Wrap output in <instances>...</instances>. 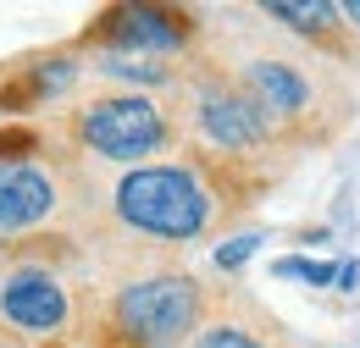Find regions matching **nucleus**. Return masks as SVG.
I'll list each match as a JSON object with an SVG mask.
<instances>
[{
    "label": "nucleus",
    "mask_w": 360,
    "mask_h": 348,
    "mask_svg": "<svg viewBox=\"0 0 360 348\" xmlns=\"http://www.w3.org/2000/svg\"><path fill=\"white\" fill-rule=\"evenodd\" d=\"M100 39L111 44V55H139V50H183L188 44V17L167 6H122L105 11Z\"/></svg>",
    "instance_id": "6"
},
{
    "label": "nucleus",
    "mask_w": 360,
    "mask_h": 348,
    "mask_svg": "<svg viewBox=\"0 0 360 348\" xmlns=\"http://www.w3.org/2000/svg\"><path fill=\"white\" fill-rule=\"evenodd\" d=\"M72 128H78V138L89 144L94 155L122 161V166H134L144 155L167 149V138H172L161 105L144 100V94H105V100H89Z\"/></svg>",
    "instance_id": "2"
},
{
    "label": "nucleus",
    "mask_w": 360,
    "mask_h": 348,
    "mask_svg": "<svg viewBox=\"0 0 360 348\" xmlns=\"http://www.w3.org/2000/svg\"><path fill=\"white\" fill-rule=\"evenodd\" d=\"M0 315L34 337H50L67 326V288L50 276L45 265H17L0 276Z\"/></svg>",
    "instance_id": "4"
},
{
    "label": "nucleus",
    "mask_w": 360,
    "mask_h": 348,
    "mask_svg": "<svg viewBox=\"0 0 360 348\" xmlns=\"http://www.w3.org/2000/svg\"><path fill=\"white\" fill-rule=\"evenodd\" d=\"M244 94L266 111V122H271V116H294V111L311 100V83H305L288 61H250V67H244Z\"/></svg>",
    "instance_id": "8"
},
{
    "label": "nucleus",
    "mask_w": 360,
    "mask_h": 348,
    "mask_svg": "<svg viewBox=\"0 0 360 348\" xmlns=\"http://www.w3.org/2000/svg\"><path fill=\"white\" fill-rule=\"evenodd\" d=\"M61 188L34 161H0V232H28L56 216Z\"/></svg>",
    "instance_id": "5"
},
{
    "label": "nucleus",
    "mask_w": 360,
    "mask_h": 348,
    "mask_svg": "<svg viewBox=\"0 0 360 348\" xmlns=\"http://www.w3.org/2000/svg\"><path fill=\"white\" fill-rule=\"evenodd\" d=\"M194 122H200V133H205L211 144H222V149H250V144L266 138V111H261L250 94H238V88L200 94Z\"/></svg>",
    "instance_id": "7"
},
{
    "label": "nucleus",
    "mask_w": 360,
    "mask_h": 348,
    "mask_svg": "<svg viewBox=\"0 0 360 348\" xmlns=\"http://www.w3.org/2000/svg\"><path fill=\"white\" fill-rule=\"evenodd\" d=\"M200 348H261L250 332H238V326H211L205 337H200Z\"/></svg>",
    "instance_id": "12"
},
{
    "label": "nucleus",
    "mask_w": 360,
    "mask_h": 348,
    "mask_svg": "<svg viewBox=\"0 0 360 348\" xmlns=\"http://www.w3.org/2000/svg\"><path fill=\"white\" fill-rule=\"evenodd\" d=\"M338 17H349V22H360V0H349V6H338Z\"/></svg>",
    "instance_id": "15"
},
{
    "label": "nucleus",
    "mask_w": 360,
    "mask_h": 348,
    "mask_svg": "<svg viewBox=\"0 0 360 348\" xmlns=\"http://www.w3.org/2000/svg\"><path fill=\"white\" fill-rule=\"evenodd\" d=\"M100 72H117V78H134V83H161V78H167L155 61H134V55H105Z\"/></svg>",
    "instance_id": "10"
},
{
    "label": "nucleus",
    "mask_w": 360,
    "mask_h": 348,
    "mask_svg": "<svg viewBox=\"0 0 360 348\" xmlns=\"http://www.w3.org/2000/svg\"><path fill=\"white\" fill-rule=\"evenodd\" d=\"M277 276H300V282L327 288V282H338V265H321V260H277Z\"/></svg>",
    "instance_id": "11"
},
{
    "label": "nucleus",
    "mask_w": 360,
    "mask_h": 348,
    "mask_svg": "<svg viewBox=\"0 0 360 348\" xmlns=\"http://www.w3.org/2000/svg\"><path fill=\"white\" fill-rule=\"evenodd\" d=\"M111 205H117L122 227L150 232V238H172V243L200 238L211 221V194L188 166H134L117 182Z\"/></svg>",
    "instance_id": "1"
},
{
    "label": "nucleus",
    "mask_w": 360,
    "mask_h": 348,
    "mask_svg": "<svg viewBox=\"0 0 360 348\" xmlns=\"http://www.w3.org/2000/svg\"><path fill=\"white\" fill-rule=\"evenodd\" d=\"M266 17L288 22L294 34H327V28H333V17H338V6H321V0H311V6H300V0H271Z\"/></svg>",
    "instance_id": "9"
},
{
    "label": "nucleus",
    "mask_w": 360,
    "mask_h": 348,
    "mask_svg": "<svg viewBox=\"0 0 360 348\" xmlns=\"http://www.w3.org/2000/svg\"><path fill=\"white\" fill-rule=\"evenodd\" d=\"M200 321V288L188 276H144L117 293V332L134 348H178Z\"/></svg>",
    "instance_id": "3"
},
{
    "label": "nucleus",
    "mask_w": 360,
    "mask_h": 348,
    "mask_svg": "<svg viewBox=\"0 0 360 348\" xmlns=\"http://www.w3.org/2000/svg\"><path fill=\"white\" fill-rule=\"evenodd\" d=\"M22 149H34V133H0V161H17Z\"/></svg>",
    "instance_id": "14"
},
{
    "label": "nucleus",
    "mask_w": 360,
    "mask_h": 348,
    "mask_svg": "<svg viewBox=\"0 0 360 348\" xmlns=\"http://www.w3.org/2000/svg\"><path fill=\"white\" fill-rule=\"evenodd\" d=\"M255 243H261V238H233L227 249H217V265H222V271H233V265H244L250 255H255Z\"/></svg>",
    "instance_id": "13"
}]
</instances>
